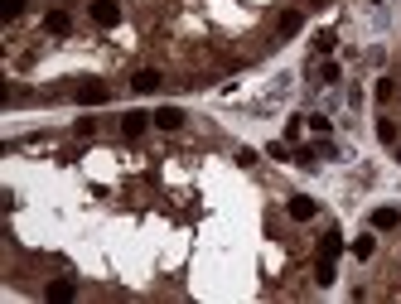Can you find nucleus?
<instances>
[{
  "mask_svg": "<svg viewBox=\"0 0 401 304\" xmlns=\"http://www.w3.org/2000/svg\"><path fill=\"white\" fill-rule=\"evenodd\" d=\"M88 15H92L97 29H116V24H121V5H116V0H92Z\"/></svg>",
  "mask_w": 401,
  "mask_h": 304,
  "instance_id": "nucleus-1",
  "label": "nucleus"
},
{
  "mask_svg": "<svg viewBox=\"0 0 401 304\" xmlns=\"http://www.w3.org/2000/svg\"><path fill=\"white\" fill-rule=\"evenodd\" d=\"M44 34H54V39L73 34V15H68V10H49V15H44Z\"/></svg>",
  "mask_w": 401,
  "mask_h": 304,
  "instance_id": "nucleus-2",
  "label": "nucleus"
},
{
  "mask_svg": "<svg viewBox=\"0 0 401 304\" xmlns=\"http://www.w3.org/2000/svg\"><path fill=\"white\" fill-rule=\"evenodd\" d=\"M150 121H155V116H145V111H126V116H121V135H126V140H140Z\"/></svg>",
  "mask_w": 401,
  "mask_h": 304,
  "instance_id": "nucleus-3",
  "label": "nucleus"
},
{
  "mask_svg": "<svg viewBox=\"0 0 401 304\" xmlns=\"http://www.w3.org/2000/svg\"><path fill=\"white\" fill-rule=\"evenodd\" d=\"M106 97H111L106 83H83V87H78V101H83V106H101Z\"/></svg>",
  "mask_w": 401,
  "mask_h": 304,
  "instance_id": "nucleus-4",
  "label": "nucleus"
},
{
  "mask_svg": "<svg viewBox=\"0 0 401 304\" xmlns=\"http://www.w3.org/2000/svg\"><path fill=\"white\" fill-rule=\"evenodd\" d=\"M286 212H290L295 222H309V217L319 212V203H314V199H304V194H295V199L286 203Z\"/></svg>",
  "mask_w": 401,
  "mask_h": 304,
  "instance_id": "nucleus-5",
  "label": "nucleus"
},
{
  "mask_svg": "<svg viewBox=\"0 0 401 304\" xmlns=\"http://www.w3.org/2000/svg\"><path fill=\"white\" fill-rule=\"evenodd\" d=\"M160 83H165V78H160V73H155V68H140V73H136V78H131V87H136V92H140V97H145V92H155V87H160Z\"/></svg>",
  "mask_w": 401,
  "mask_h": 304,
  "instance_id": "nucleus-6",
  "label": "nucleus"
},
{
  "mask_svg": "<svg viewBox=\"0 0 401 304\" xmlns=\"http://www.w3.org/2000/svg\"><path fill=\"white\" fill-rule=\"evenodd\" d=\"M155 126H160V130H179V126H184V111H179V106H160V111H155Z\"/></svg>",
  "mask_w": 401,
  "mask_h": 304,
  "instance_id": "nucleus-7",
  "label": "nucleus"
},
{
  "mask_svg": "<svg viewBox=\"0 0 401 304\" xmlns=\"http://www.w3.org/2000/svg\"><path fill=\"white\" fill-rule=\"evenodd\" d=\"M338 256H343V237H338V232L319 237V261H338Z\"/></svg>",
  "mask_w": 401,
  "mask_h": 304,
  "instance_id": "nucleus-8",
  "label": "nucleus"
},
{
  "mask_svg": "<svg viewBox=\"0 0 401 304\" xmlns=\"http://www.w3.org/2000/svg\"><path fill=\"white\" fill-rule=\"evenodd\" d=\"M392 227H401V212L397 208H377L373 212V232H392Z\"/></svg>",
  "mask_w": 401,
  "mask_h": 304,
  "instance_id": "nucleus-9",
  "label": "nucleus"
},
{
  "mask_svg": "<svg viewBox=\"0 0 401 304\" xmlns=\"http://www.w3.org/2000/svg\"><path fill=\"white\" fill-rule=\"evenodd\" d=\"M44 295H49L54 304H68L78 290H73V280H49V290H44Z\"/></svg>",
  "mask_w": 401,
  "mask_h": 304,
  "instance_id": "nucleus-10",
  "label": "nucleus"
},
{
  "mask_svg": "<svg viewBox=\"0 0 401 304\" xmlns=\"http://www.w3.org/2000/svg\"><path fill=\"white\" fill-rule=\"evenodd\" d=\"M300 10H286V15H281V19H276V29H281V39H290V34H300Z\"/></svg>",
  "mask_w": 401,
  "mask_h": 304,
  "instance_id": "nucleus-11",
  "label": "nucleus"
},
{
  "mask_svg": "<svg viewBox=\"0 0 401 304\" xmlns=\"http://www.w3.org/2000/svg\"><path fill=\"white\" fill-rule=\"evenodd\" d=\"M314 280H319V285L329 290V285L338 280V271H334V261H314Z\"/></svg>",
  "mask_w": 401,
  "mask_h": 304,
  "instance_id": "nucleus-12",
  "label": "nucleus"
},
{
  "mask_svg": "<svg viewBox=\"0 0 401 304\" xmlns=\"http://www.w3.org/2000/svg\"><path fill=\"white\" fill-rule=\"evenodd\" d=\"M373 251H377V237H358V242H353V256H358V261H368Z\"/></svg>",
  "mask_w": 401,
  "mask_h": 304,
  "instance_id": "nucleus-13",
  "label": "nucleus"
},
{
  "mask_svg": "<svg viewBox=\"0 0 401 304\" xmlns=\"http://www.w3.org/2000/svg\"><path fill=\"white\" fill-rule=\"evenodd\" d=\"M334 44H338L334 29H319V34H314V49H319V53H334Z\"/></svg>",
  "mask_w": 401,
  "mask_h": 304,
  "instance_id": "nucleus-14",
  "label": "nucleus"
},
{
  "mask_svg": "<svg viewBox=\"0 0 401 304\" xmlns=\"http://www.w3.org/2000/svg\"><path fill=\"white\" fill-rule=\"evenodd\" d=\"M304 121H309V130H314V135H329V130H334V121H329V116H304Z\"/></svg>",
  "mask_w": 401,
  "mask_h": 304,
  "instance_id": "nucleus-15",
  "label": "nucleus"
},
{
  "mask_svg": "<svg viewBox=\"0 0 401 304\" xmlns=\"http://www.w3.org/2000/svg\"><path fill=\"white\" fill-rule=\"evenodd\" d=\"M377 140H382V145H397V126H392V121H377Z\"/></svg>",
  "mask_w": 401,
  "mask_h": 304,
  "instance_id": "nucleus-16",
  "label": "nucleus"
},
{
  "mask_svg": "<svg viewBox=\"0 0 401 304\" xmlns=\"http://www.w3.org/2000/svg\"><path fill=\"white\" fill-rule=\"evenodd\" d=\"M19 10H24V0H0V15H5V19H15Z\"/></svg>",
  "mask_w": 401,
  "mask_h": 304,
  "instance_id": "nucleus-17",
  "label": "nucleus"
},
{
  "mask_svg": "<svg viewBox=\"0 0 401 304\" xmlns=\"http://www.w3.org/2000/svg\"><path fill=\"white\" fill-rule=\"evenodd\" d=\"M319 83H338V63H324L319 68Z\"/></svg>",
  "mask_w": 401,
  "mask_h": 304,
  "instance_id": "nucleus-18",
  "label": "nucleus"
},
{
  "mask_svg": "<svg viewBox=\"0 0 401 304\" xmlns=\"http://www.w3.org/2000/svg\"><path fill=\"white\" fill-rule=\"evenodd\" d=\"M397 160H401V150H397Z\"/></svg>",
  "mask_w": 401,
  "mask_h": 304,
  "instance_id": "nucleus-19",
  "label": "nucleus"
}]
</instances>
